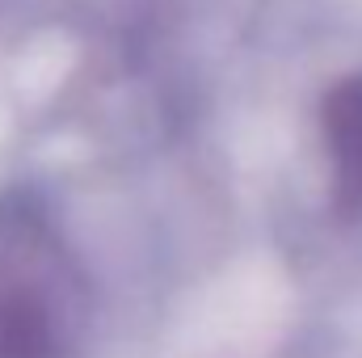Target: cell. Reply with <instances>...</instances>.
<instances>
[{
  "label": "cell",
  "mask_w": 362,
  "mask_h": 358,
  "mask_svg": "<svg viewBox=\"0 0 362 358\" xmlns=\"http://www.w3.org/2000/svg\"><path fill=\"white\" fill-rule=\"evenodd\" d=\"M337 144H341V161H346V173L354 181H362V97L350 101V114L337 131Z\"/></svg>",
  "instance_id": "7a4b0ae2"
},
{
  "label": "cell",
  "mask_w": 362,
  "mask_h": 358,
  "mask_svg": "<svg viewBox=\"0 0 362 358\" xmlns=\"http://www.w3.org/2000/svg\"><path fill=\"white\" fill-rule=\"evenodd\" d=\"M68 299L51 253L25 236L0 241V358H64Z\"/></svg>",
  "instance_id": "6da1fadb"
}]
</instances>
